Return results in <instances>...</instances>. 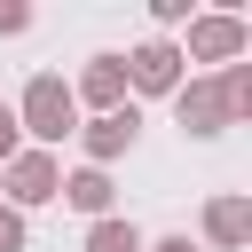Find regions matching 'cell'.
<instances>
[{"label": "cell", "mask_w": 252, "mask_h": 252, "mask_svg": "<svg viewBox=\"0 0 252 252\" xmlns=\"http://www.w3.org/2000/svg\"><path fill=\"white\" fill-rule=\"evenodd\" d=\"M16 126H24V150H55L63 134H79V102H71V79L39 71L16 102Z\"/></svg>", "instance_id": "cell-1"}, {"label": "cell", "mask_w": 252, "mask_h": 252, "mask_svg": "<svg viewBox=\"0 0 252 252\" xmlns=\"http://www.w3.org/2000/svg\"><path fill=\"white\" fill-rule=\"evenodd\" d=\"M150 16H158V32H181V24H189V0H158Z\"/></svg>", "instance_id": "cell-14"}, {"label": "cell", "mask_w": 252, "mask_h": 252, "mask_svg": "<svg viewBox=\"0 0 252 252\" xmlns=\"http://www.w3.org/2000/svg\"><path fill=\"white\" fill-rule=\"evenodd\" d=\"M118 71H126V94H173L181 87V39H142L118 55Z\"/></svg>", "instance_id": "cell-5"}, {"label": "cell", "mask_w": 252, "mask_h": 252, "mask_svg": "<svg viewBox=\"0 0 252 252\" xmlns=\"http://www.w3.org/2000/svg\"><path fill=\"white\" fill-rule=\"evenodd\" d=\"M173 118H181V134L189 142H213V134H228L236 118H228V94H220V79L213 71H189L181 87H173Z\"/></svg>", "instance_id": "cell-3"}, {"label": "cell", "mask_w": 252, "mask_h": 252, "mask_svg": "<svg viewBox=\"0 0 252 252\" xmlns=\"http://www.w3.org/2000/svg\"><path fill=\"white\" fill-rule=\"evenodd\" d=\"M24 150V126H16V102H0V165Z\"/></svg>", "instance_id": "cell-12"}, {"label": "cell", "mask_w": 252, "mask_h": 252, "mask_svg": "<svg viewBox=\"0 0 252 252\" xmlns=\"http://www.w3.org/2000/svg\"><path fill=\"white\" fill-rule=\"evenodd\" d=\"M142 244H150V236H142L126 213H110V220H87V244H79V252H142Z\"/></svg>", "instance_id": "cell-10"}, {"label": "cell", "mask_w": 252, "mask_h": 252, "mask_svg": "<svg viewBox=\"0 0 252 252\" xmlns=\"http://www.w3.org/2000/svg\"><path fill=\"white\" fill-rule=\"evenodd\" d=\"M71 102H87L94 118H102V110H126L134 94H126V71H118V55H87V71L71 79Z\"/></svg>", "instance_id": "cell-7"}, {"label": "cell", "mask_w": 252, "mask_h": 252, "mask_svg": "<svg viewBox=\"0 0 252 252\" xmlns=\"http://www.w3.org/2000/svg\"><path fill=\"white\" fill-rule=\"evenodd\" d=\"M71 213H87V220H110V205H118V189H110V173L102 165H79V173H63V189H55Z\"/></svg>", "instance_id": "cell-9"}, {"label": "cell", "mask_w": 252, "mask_h": 252, "mask_svg": "<svg viewBox=\"0 0 252 252\" xmlns=\"http://www.w3.org/2000/svg\"><path fill=\"white\" fill-rule=\"evenodd\" d=\"M0 189H8V213L55 205V189H63V165H55V150H16V158L0 165Z\"/></svg>", "instance_id": "cell-4"}, {"label": "cell", "mask_w": 252, "mask_h": 252, "mask_svg": "<svg viewBox=\"0 0 252 252\" xmlns=\"http://www.w3.org/2000/svg\"><path fill=\"white\" fill-rule=\"evenodd\" d=\"M142 252H205V244H189V236H158V244H142Z\"/></svg>", "instance_id": "cell-15"}, {"label": "cell", "mask_w": 252, "mask_h": 252, "mask_svg": "<svg viewBox=\"0 0 252 252\" xmlns=\"http://www.w3.org/2000/svg\"><path fill=\"white\" fill-rule=\"evenodd\" d=\"M24 244H32V228H24V213H8V205H0V252H24Z\"/></svg>", "instance_id": "cell-13"}, {"label": "cell", "mask_w": 252, "mask_h": 252, "mask_svg": "<svg viewBox=\"0 0 252 252\" xmlns=\"http://www.w3.org/2000/svg\"><path fill=\"white\" fill-rule=\"evenodd\" d=\"M134 142H142V110H134V102H126V110H102V118L79 126V150H87V165H102V173H110Z\"/></svg>", "instance_id": "cell-6"}, {"label": "cell", "mask_w": 252, "mask_h": 252, "mask_svg": "<svg viewBox=\"0 0 252 252\" xmlns=\"http://www.w3.org/2000/svg\"><path fill=\"white\" fill-rule=\"evenodd\" d=\"M32 32V8L24 0H0V39H24Z\"/></svg>", "instance_id": "cell-11"}, {"label": "cell", "mask_w": 252, "mask_h": 252, "mask_svg": "<svg viewBox=\"0 0 252 252\" xmlns=\"http://www.w3.org/2000/svg\"><path fill=\"white\" fill-rule=\"evenodd\" d=\"M205 244H213V252H244V244H252V197H244V189H220V197L205 205Z\"/></svg>", "instance_id": "cell-8"}, {"label": "cell", "mask_w": 252, "mask_h": 252, "mask_svg": "<svg viewBox=\"0 0 252 252\" xmlns=\"http://www.w3.org/2000/svg\"><path fill=\"white\" fill-rule=\"evenodd\" d=\"M244 47H252V24L228 16V8H213V16H189L181 63H213V71H228V63H244Z\"/></svg>", "instance_id": "cell-2"}]
</instances>
